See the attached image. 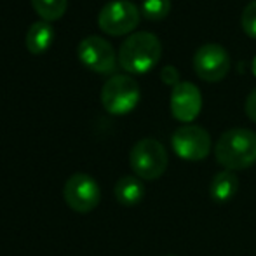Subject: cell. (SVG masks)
Returning a JSON list of instances; mask_svg holds the SVG:
<instances>
[{"instance_id": "6da1fadb", "label": "cell", "mask_w": 256, "mask_h": 256, "mask_svg": "<svg viewBox=\"0 0 256 256\" xmlns=\"http://www.w3.org/2000/svg\"><path fill=\"white\" fill-rule=\"evenodd\" d=\"M214 157L228 171L248 169L256 162V132L246 128H232L218 138Z\"/></svg>"}, {"instance_id": "7a4b0ae2", "label": "cell", "mask_w": 256, "mask_h": 256, "mask_svg": "<svg viewBox=\"0 0 256 256\" xmlns=\"http://www.w3.org/2000/svg\"><path fill=\"white\" fill-rule=\"evenodd\" d=\"M162 56V44L152 32L131 34L118 49V64L129 74H146L158 63Z\"/></svg>"}, {"instance_id": "3957f363", "label": "cell", "mask_w": 256, "mask_h": 256, "mask_svg": "<svg viewBox=\"0 0 256 256\" xmlns=\"http://www.w3.org/2000/svg\"><path fill=\"white\" fill-rule=\"evenodd\" d=\"M169 164L168 150L154 138H143L129 152V166L140 180L154 182L166 172Z\"/></svg>"}, {"instance_id": "277c9868", "label": "cell", "mask_w": 256, "mask_h": 256, "mask_svg": "<svg viewBox=\"0 0 256 256\" xmlns=\"http://www.w3.org/2000/svg\"><path fill=\"white\" fill-rule=\"evenodd\" d=\"M142 91L140 84L131 75L115 74L102 88V104L112 115H126L140 103Z\"/></svg>"}, {"instance_id": "5b68a950", "label": "cell", "mask_w": 256, "mask_h": 256, "mask_svg": "<svg viewBox=\"0 0 256 256\" xmlns=\"http://www.w3.org/2000/svg\"><path fill=\"white\" fill-rule=\"evenodd\" d=\"M140 20H142V10L136 4L129 0H112L104 4L100 10L98 26L112 37H120L131 34L140 24Z\"/></svg>"}, {"instance_id": "8992f818", "label": "cell", "mask_w": 256, "mask_h": 256, "mask_svg": "<svg viewBox=\"0 0 256 256\" xmlns=\"http://www.w3.org/2000/svg\"><path fill=\"white\" fill-rule=\"evenodd\" d=\"M63 199L72 211L88 214L98 208L102 200V190L92 176L86 172H75L64 182Z\"/></svg>"}, {"instance_id": "52a82bcc", "label": "cell", "mask_w": 256, "mask_h": 256, "mask_svg": "<svg viewBox=\"0 0 256 256\" xmlns=\"http://www.w3.org/2000/svg\"><path fill=\"white\" fill-rule=\"evenodd\" d=\"M174 154L183 160H204L211 154V136L204 128L196 124H185L178 128L171 136Z\"/></svg>"}, {"instance_id": "ba28073f", "label": "cell", "mask_w": 256, "mask_h": 256, "mask_svg": "<svg viewBox=\"0 0 256 256\" xmlns=\"http://www.w3.org/2000/svg\"><path fill=\"white\" fill-rule=\"evenodd\" d=\"M77 56L86 68L96 74H112L118 63L114 46L100 35H89L82 38L77 48Z\"/></svg>"}, {"instance_id": "9c48e42d", "label": "cell", "mask_w": 256, "mask_h": 256, "mask_svg": "<svg viewBox=\"0 0 256 256\" xmlns=\"http://www.w3.org/2000/svg\"><path fill=\"white\" fill-rule=\"evenodd\" d=\"M194 70L206 82H220L230 70V56L220 44H204L194 54Z\"/></svg>"}, {"instance_id": "30bf717a", "label": "cell", "mask_w": 256, "mask_h": 256, "mask_svg": "<svg viewBox=\"0 0 256 256\" xmlns=\"http://www.w3.org/2000/svg\"><path fill=\"white\" fill-rule=\"evenodd\" d=\"M169 106H171V114L176 120L185 122V124L194 122L199 117L200 110H202V94H200V89L188 80L180 82L178 86L172 88Z\"/></svg>"}, {"instance_id": "8fae6325", "label": "cell", "mask_w": 256, "mask_h": 256, "mask_svg": "<svg viewBox=\"0 0 256 256\" xmlns=\"http://www.w3.org/2000/svg\"><path fill=\"white\" fill-rule=\"evenodd\" d=\"M114 196L118 204L136 206L145 197V185L138 176H122L114 186Z\"/></svg>"}, {"instance_id": "7c38bea8", "label": "cell", "mask_w": 256, "mask_h": 256, "mask_svg": "<svg viewBox=\"0 0 256 256\" xmlns=\"http://www.w3.org/2000/svg\"><path fill=\"white\" fill-rule=\"evenodd\" d=\"M54 40V28L49 21H35L26 32V49L32 54H44Z\"/></svg>"}, {"instance_id": "4fadbf2b", "label": "cell", "mask_w": 256, "mask_h": 256, "mask_svg": "<svg viewBox=\"0 0 256 256\" xmlns=\"http://www.w3.org/2000/svg\"><path fill=\"white\" fill-rule=\"evenodd\" d=\"M237 190H239V178H237L236 171L223 169L212 178L211 186H209V196L214 202H228L230 199H234Z\"/></svg>"}, {"instance_id": "5bb4252c", "label": "cell", "mask_w": 256, "mask_h": 256, "mask_svg": "<svg viewBox=\"0 0 256 256\" xmlns=\"http://www.w3.org/2000/svg\"><path fill=\"white\" fill-rule=\"evenodd\" d=\"M35 12L44 21H56L66 12L68 0H32Z\"/></svg>"}, {"instance_id": "9a60e30c", "label": "cell", "mask_w": 256, "mask_h": 256, "mask_svg": "<svg viewBox=\"0 0 256 256\" xmlns=\"http://www.w3.org/2000/svg\"><path fill=\"white\" fill-rule=\"evenodd\" d=\"M140 10L142 16L150 21L164 20L171 12V0H143Z\"/></svg>"}, {"instance_id": "2e32d148", "label": "cell", "mask_w": 256, "mask_h": 256, "mask_svg": "<svg viewBox=\"0 0 256 256\" xmlns=\"http://www.w3.org/2000/svg\"><path fill=\"white\" fill-rule=\"evenodd\" d=\"M240 26L246 32L248 37L256 38V0L250 2L240 16Z\"/></svg>"}, {"instance_id": "e0dca14e", "label": "cell", "mask_w": 256, "mask_h": 256, "mask_svg": "<svg viewBox=\"0 0 256 256\" xmlns=\"http://www.w3.org/2000/svg\"><path fill=\"white\" fill-rule=\"evenodd\" d=\"M160 80L164 82L166 86H178L180 82V72L176 66H172V64H166L164 68L160 70Z\"/></svg>"}, {"instance_id": "ac0fdd59", "label": "cell", "mask_w": 256, "mask_h": 256, "mask_svg": "<svg viewBox=\"0 0 256 256\" xmlns=\"http://www.w3.org/2000/svg\"><path fill=\"white\" fill-rule=\"evenodd\" d=\"M244 110H246V115L251 118L253 122H256V89L248 94L246 98V104H244Z\"/></svg>"}, {"instance_id": "d6986e66", "label": "cell", "mask_w": 256, "mask_h": 256, "mask_svg": "<svg viewBox=\"0 0 256 256\" xmlns=\"http://www.w3.org/2000/svg\"><path fill=\"white\" fill-rule=\"evenodd\" d=\"M253 74H254V77H256V56H254V60H253Z\"/></svg>"}, {"instance_id": "ffe728a7", "label": "cell", "mask_w": 256, "mask_h": 256, "mask_svg": "<svg viewBox=\"0 0 256 256\" xmlns=\"http://www.w3.org/2000/svg\"><path fill=\"white\" fill-rule=\"evenodd\" d=\"M162 256H174V254H162Z\"/></svg>"}]
</instances>
